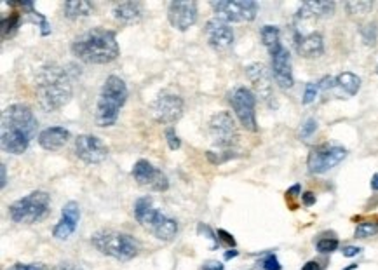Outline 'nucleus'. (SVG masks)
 <instances>
[{"mask_svg":"<svg viewBox=\"0 0 378 270\" xmlns=\"http://www.w3.org/2000/svg\"><path fill=\"white\" fill-rule=\"evenodd\" d=\"M37 126L39 122L30 107L23 103L7 107L0 121V145L4 152L21 156L34 140Z\"/></svg>","mask_w":378,"mask_h":270,"instance_id":"f257e3e1","label":"nucleus"},{"mask_svg":"<svg viewBox=\"0 0 378 270\" xmlns=\"http://www.w3.org/2000/svg\"><path fill=\"white\" fill-rule=\"evenodd\" d=\"M35 89H37L39 105L46 112H54L67 105L74 93L72 81L65 68L54 63L46 65L39 70Z\"/></svg>","mask_w":378,"mask_h":270,"instance_id":"f03ea898","label":"nucleus"},{"mask_svg":"<svg viewBox=\"0 0 378 270\" xmlns=\"http://www.w3.org/2000/svg\"><path fill=\"white\" fill-rule=\"evenodd\" d=\"M72 53L75 58L89 65H107L117 60L119 44L115 34L107 28H93L79 35L72 42Z\"/></svg>","mask_w":378,"mask_h":270,"instance_id":"7ed1b4c3","label":"nucleus"},{"mask_svg":"<svg viewBox=\"0 0 378 270\" xmlns=\"http://www.w3.org/2000/svg\"><path fill=\"white\" fill-rule=\"evenodd\" d=\"M128 100V86L117 75H110L100 91L96 102L95 122L98 128H110L117 122L119 112Z\"/></svg>","mask_w":378,"mask_h":270,"instance_id":"20e7f679","label":"nucleus"},{"mask_svg":"<svg viewBox=\"0 0 378 270\" xmlns=\"http://www.w3.org/2000/svg\"><path fill=\"white\" fill-rule=\"evenodd\" d=\"M135 218L142 227L154 234L157 239L161 241H173L178 234V223L176 220L169 218V216L162 215L156 206L154 201L149 196L140 197L135 203Z\"/></svg>","mask_w":378,"mask_h":270,"instance_id":"39448f33","label":"nucleus"},{"mask_svg":"<svg viewBox=\"0 0 378 270\" xmlns=\"http://www.w3.org/2000/svg\"><path fill=\"white\" fill-rule=\"evenodd\" d=\"M91 244L100 253L115 260H131L140 251V244L135 237L117 230H100L91 237Z\"/></svg>","mask_w":378,"mask_h":270,"instance_id":"423d86ee","label":"nucleus"},{"mask_svg":"<svg viewBox=\"0 0 378 270\" xmlns=\"http://www.w3.org/2000/svg\"><path fill=\"white\" fill-rule=\"evenodd\" d=\"M51 210V196L44 190H35L9 206V216L14 223L32 225L44 220Z\"/></svg>","mask_w":378,"mask_h":270,"instance_id":"0eeeda50","label":"nucleus"},{"mask_svg":"<svg viewBox=\"0 0 378 270\" xmlns=\"http://www.w3.org/2000/svg\"><path fill=\"white\" fill-rule=\"evenodd\" d=\"M229 102L236 112V117L239 119L241 126L248 131H257V112H255L257 96H255V93L244 86H239L229 95Z\"/></svg>","mask_w":378,"mask_h":270,"instance_id":"6e6552de","label":"nucleus"},{"mask_svg":"<svg viewBox=\"0 0 378 270\" xmlns=\"http://www.w3.org/2000/svg\"><path fill=\"white\" fill-rule=\"evenodd\" d=\"M211 7L220 20L232 23L253 21L258 13V4L253 0H218L211 2Z\"/></svg>","mask_w":378,"mask_h":270,"instance_id":"1a4fd4ad","label":"nucleus"},{"mask_svg":"<svg viewBox=\"0 0 378 270\" xmlns=\"http://www.w3.org/2000/svg\"><path fill=\"white\" fill-rule=\"evenodd\" d=\"M211 140L218 149H230L239 140L237 124L229 112H218L210 121Z\"/></svg>","mask_w":378,"mask_h":270,"instance_id":"9d476101","label":"nucleus"},{"mask_svg":"<svg viewBox=\"0 0 378 270\" xmlns=\"http://www.w3.org/2000/svg\"><path fill=\"white\" fill-rule=\"evenodd\" d=\"M345 157H347V150L342 149V147H316V149L309 154V171H311L312 175H324V173H328L330 169H333L335 166L340 164Z\"/></svg>","mask_w":378,"mask_h":270,"instance_id":"9b49d317","label":"nucleus"},{"mask_svg":"<svg viewBox=\"0 0 378 270\" xmlns=\"http://www.w3.org/2000/svg\"><path fill=\"white\" fill-rule=\"evenodd\" d=\"M75 156L86 164H100L107 159L108 147L98 136L81 135L75 140Z\"/></svg>","mask_w":378,"mask_h":270,"instance_id":"f8f14e48","label":"nucleus"},{"mask_svg":"<svg viewBox=\"0 0 378 270\" xmlns=\"http://www.w3.org/2000/svg\"><path fill=\"white\" fill-rule=\"evenodd\" d=\"M133 178L138 182V185L147 187L150 190H157V192L168 190L169 187L168 176L145 159H140L136 162L135 168H133Z\"/></svg>","mask_w":378,"mask_h":270,"instance_id":"ddd939ff","label":"nucleus"},{"mask_svg":"<svg viewBox=\"0 0 378 270\" xmlns=\"http://www.w3.org/2000/svg\"><path fill=\"white\" fill-rule=\"evenodd\" d=\"M197 4L194 0H175L169 4L168 20L176 30L185 32L197 21Z\"/></svg>","mask_w":378,"mask_h":270,"instance_id":"4468645a","label":"nucleus"},{"mask_svg":"<svg viewBox=\"0 0 378 270\" xmlns=\"http://www.w3.org/2000/svg\"><path fill=\"white\" fill-rule=\"evenodd\" d=\"M272 60V75L276 79L277 86L283 89L293 88V70H291V56L290 51L283 44L277 46L274 51H270Z\"/></svg>","mask_w":378,"mask_h":270,"instance_id":"2eb2a0df","label":"nucleus"},{"mask_svg":"<svg viewBox=\"0 0 378 270\" xmlns=\"http://www.w3.org/2000/svg\"><path fill=\"white\" fill-rule=\"evenodd\" d=\"M246 75L250 79V82L253 84L255 93H257L258 98L264 100L269 107H276L274 100V86L272 79L267 68L262 63H253L246 68Z\"/></svg>","mask_w":378,"mask_h":270,"instance_id":"dca6fc26","label":"nucleus"},{"mask_svg":"<svg viewBox=\"0 0 378 270\" xmlns=\"http://www.w3.org/2000/svg\"><path fill=\"white\" fill-rule=\"evenodd\" d=\"M183 115V100L176 95L164 93L154 103V117L161 124H173Z\"/></svg>","mask_w":378,"mask_h":270,"instance_id":"f3484780","label":"nucleus"},{"mask_svg":"<svg viewBox=\"0 0 378 270\" xmlns=\"http://www.w3.org/2000/svg\"><path fill=\"white\" fill-rule=\"evenodd\" d=\"M81 220V208L75 201H70L63 206L61 210V220L54 225L53 229V236L56 237L58 241H67L70 239L72 234L77 229V223Z\"/></svg>","mask_w":378,"mask_h":270,"instance_id":"a211bd4d","label":"nucleus"},{"mask_svg":"<svg viewBox=\"0 0 378 270\" xmlns=\"http://www.w3.org/2000/svg\"><path fill=\"white\" fill-rule=\"evenodd\" d=\"M206 39L210 46H213L218 51H225L234 44V30L229 23L220 18H213L206 23Z\"/></svg>","mask_w":378,"mask_h":270,"instance_id":"6ab92c4d","label":"nucleus"},{"mask_svg":"<svg viewBox=\"0 0 378 270\" xmlns=\"http://www.w3.org/2000/svg\"><path fill=\"white\" fill-rule=\"evenodd\" d=\"M359 89H361V79L356 74H352V72H344V74L337 75L333 79L328 93H333L340 100H347L358 95Z\"/></svg>","mask_w":378,"mask_h":270,"instance_id":"aec40b11","label":"nucleus"},{"mask_svg":"<svg viewBox=\"0 0 378 270\" xmlns=\"http://www.w3.org/2000/svg\"><path fill=\"white\" fill-rule=\"evenodd\" d=\"M70 140V131L60 126H54V128H48L44 131H41L39 135V145L44 150H60L65 143Z\"/></svg>","mask_w":378,"mask_h":270,"instance_id":"412c9836","label":"nucleus"},{"mask_svg":"<svg viewBox=\"0 0 378 270\" xmlns=\"http://www.w3.org/2000/svg\"><path fill=\"white\" fill-rule=\"evenodd\" d=\"M297 51L304 58H318L324 53L323 35L318 32H311L307 35L297 37Z\"/></svg>","mask_w":378,"mask_h":270,"instance_id":"4be33fe9","label":"nucleus"},{"mask_svg":"<svg viewBox=\"0 0 378 270\" xmlns=\"http://www.w3.org/2000/svg\"><path fill=\"white\" fill-rule=\"evenodd\" d=\"M142 6L138 2H122L114 7V18L122 25L138 23L142 20Z\"/></svg>","mask_w":378,"mask_h":270,"instance_id":"5701e85b","label":"nucleus"},{"mask_svg":"<svg viewBox=\"0 0 378 270\" xmlns=\"http://www.w3.org/2000/svg\"><path fill=\"white\" fill-rule=\"evenodd\" d=\"M335 11L333 2H305L302 4L300 11L297 13L298 20H311V18H326L331 16Z\"/></svg>","mask_w":378,"mask_h":270,"instance_id":"b1692460","label":"nucleus"},{"mask_svg":"<svg viewBox=\"0 0 378 270\" xmlns=\"http://www.w3.org/2000/svg\"><path fill=\"white\" fill-rule=\"evenodd\" d=\"M63 13L70 20L86 18L93 13V4L88 0H70V2L63 4Z\"/></svg>","mask_w":378,"mask_h":270,"instance_id":"393cba45","label":"nucleus"},{"mask_svg":"<svg viewBox=\"0 0 378 270\" xmlns=\"http://www.w3.org/2000/svg\"><path fill=\"white\" fill-rule=\"evenodd\" d=\"M262 42H264L265 48L270 51L281 46V32L277 27H272V25H267V27L262 28Z\"/></svg>","mask_w":378,"mask_h":270,"instance_id":"a878e982","label":"nucleus"},{"mask_svg":"<svg viewBox=\"0 0 378 270\" xmlns=\"http://www.w3.org/2000/svg\"><path fill=\"white\" fill-rule=\"evenodd\" d=\"M345 9L349 11V14L352 16H365L370 11L373 9V2H368V0H354V2H347L345 4Z\"/></svg>","mask_w":378,"mask_h":270,"instance_id":"bb28decb","label":"nucleus"},{"mask_svg":"<svg viewBox=\"0 0 378 270\" xmlns=\"http://www.w3.org/2000/svg\"><path fill=\"white\" fill-rule=\"evenodd\" d=\"M378 234V222H361L356 227V237L358 239H368Z\"/></svg>","mask_w":378,"mask_h":270,"instance_id":"cd10ccee","label":"nucleus"},{"mask_svg":"<svg viewBox=\"0 0 378 270\" xmlns=\"http://www.w3.org/2000/svg\"><path fill=\"white\" fill-rule=\"evenodd\" d=\"M318 251L323 255L328 253H333V251L338 250V239H335V237H323V239L318 241Z\"/></svg>","mask_w":378,"mask_h":270,"instance_id":"c85d7f7f","label":"nucleus"},{"mask_svg":"<svg viewBox=\"0 0 378 270\" xmlns=\"http://www.w3.org/2000/svg\"><path fill=\"white\" fill-rule=\"evenodd\" d=\"M18 25H20V18H18V14H13V16H9V20H7V18H4V20H2V34H4V37H7V34L13 35L14 30L18 28Z\"/></svg>","mask_w":378,"mask_h":270,"instance_id":"c756f323","label":"nucleus"},{"mask_svg":"<svg viewBox=\"0 0 378 270\" xmlns=\"http://www.w3.org/2000/svg\"><path fill=\"white\" fill-rule=\"evenodd\" d=\"M319 93H321L319 91V84H316V82H309L307 88H305V93H304V100H302V102H304V105H309V103L314 102V100L318 98Z\"/></svg>","mask_w":378,"mask_h":270,"instance_id":"7c9ffc66","label":"nucleus"},{"mask_svg":"<svg viewBox=\"0 0 378 270\" xmlns=\"http://www.w3.org/2000/svg\"><path fill=\"white\" fill-rule=\"evenodd\" d=\"M262 269L264 270H281L283 267H281L279 260H277V257L274 253H267L264 258H262L260 262Z\"/></svg>","mask_w":378,"mask_h":270,"instance_id":"2f4dec72","label":"nucleus"},{"mask_svg":"<svg viewBox=\"0 0 378 270\" xmlns=\"http://www.w3.org/2000/svg\"><path fill=\"white\" fill-rule=\"evenodd\" d=\"M316 129H318V122H316V119H307V121L304 122V126H302L300 136L302 138H309V136L314 135Z\"/></svg>","mask_w":378,"mask_h":270,"instance_id":"473e14b6","label":"nucleus"},{"mask_svg":"<svg viewBox=\"0 0 378 270\" xmlns=\"http://www.w3.org/2000/svg\"><path fill=\"white\" fill-rule=\"evenodd\" d=\"M166 138H168V145H169V149H171V150H178L180 145H182V142H180V138L176 136L175 129H173V128L166 129Z\"/></svg>","mask_w":378,"mask_h":270,"instance_id":"72a5a7b5","label":"nucleus"},{"mask_svg":"<svg viewBox=\"0 0 378 270\" xmlns=\"http://www.w3.org/2000/svg\"><path fill=\"white\" fill-rule=\"evenodd\" d=\"M7 270H48L44 264H14Z\"/></svg>","mask_w":378,"mask_h":270,"instance_id":"f704fd0d","label":"nucleus"},{"mask_svg":"<svg viewBox=\"0 0 378 270\" xmlns=\"http://www.w3.org/2000/svg\"><path fill=\"white\" fill-rule=\"evenodd\" d=\"M218 241H222V243H225L227 246H236V239H234L232 236H230L229 232H225V230L220 229L218 230Z\"/></svg>","mask_w":378,"mask_h":270,"instance_id":"c9c22d12","label":"nucleus"},{"mask_svg":"<svg viewBox=\"0 0 378 270\" xmlns=\"http://www.w3.org/2000/svg\"><path fill=\"white\" fill-rule=\"evenodd\" d=\"M342 253H344V257L352 258V257H356V255L361 253V248H358V246H345Z\"/></svg>","mask_w":378,"mask_h":270,"instance_id":"e433bc0d","label":"nucleus"},{"mask_svg":"<svg viewBox=\"0 0 378 270\" xmlns=\"http://www.w3.org/2000/svg\"><path fill=\"white\" fill-rule=\"evenodd\" d=\"M203 270H225L223 269V264H220V262H206V264L203 265Z\"/></svg>","mask_w":378,"mask_h":270,"instance_id":"4c0bfd02","label":"nucleus"},{"mask_svg":"<svg viewBox=\"0 0 378 270\" xmlns=\"http://www.w3.org/2000/svg\"><path fill=\"white\" fill-rule=\"evenodd\" d=\"M302 201H304L305 206H312V204L316 203V196L312 192H305L304 196H302Z\"/></svg>","mask_w":378,"mask_h":270,"instance_id":"58836bf2","label":"nucleus"},{"mask_svg":"<svg viewBox=\"0 0 378 270\" xmlns=\"http://www.w3.org/2000/svg\"><path fill=\"white\" fill-rule=\"evenodd\" d=\"M302 270H323V267H321V264H319V262L312 260V262H307V264L304 265V269H302Z\"/></svg>","mask_w":378,"mask_h":270,"instance_id":"ea45409f","label":"nucleus"},{"mask_svg":"<svg viewBox=\"0 0 378 270\" xmlns=\"http://www.w3.org/2000/svg\"><path fill=\"white\" fill-rule=\"evenodd\" d=\"M53 270H84V269L77 267V265H72V264H60L58 267H54Z\"/></svg>","mask_w":378,"mask_h":270,"instance_id":"a19ab883","label":"nucleus"},{"mask_svg":"<svg viewBox=\"0 0 378 270\" xmlns=\"http://www.w3.org/2000/svg\"><path fill=\"white\" fill-rule=\"evenodd\" d=\"M0 169H2V189H4V187L7 185V168H6V164L0 166Z\"/></svg>","mask_w":378,"mask_h":270,"instance_id":"79ce46f5","label":"nucleus"},{"mask_svg":"<svg viewBox=\"0 0 378 270\" xmlns=\"http://www.w3.org/2000/svg\"><path fill=\"white\" fill-rule=\"evenodd\" d=\"M298 192H300V185H295V187H291L290 190H288V196L295 197V196H297Z\"/></svg>","mask_w":378,"mask_h":270,"instance_id":"37998d69","label":"nucleus"},{"mask_svg":"<svg viewBox=\"0 0 378 270\" xmlns=\"http://www.w3.org/2000/svg\"><path fill=\"white\" fill-rule=\"evenodd\" d=\"M372 190H375V192H378V175H373V178H372Z\"/></svg>","mask_w":378,"mask_h":270,"instance_id":"c03bdc74","label":"nucleus"},{"mask_svg":"<svg viewBox=\"0 0 378 270\" xmlns=\"http://www.w3.org/2000/svg\"><path fill=\"white\" fill-rule=\"evenodd\" d=\"M237 255H239V253H237L236 250H232V251H229V253H225V258H227V260H230V258L237 257Z\"/></svg>","mask_w":378,"mask_h":270,"instance_id":"a18cd8bd","label":"nucleus"},{"mask_svg":"<svg viewBox=\"0 0 378 270\" xmlns=\"http://www.w3.org/2000/svg\"><path fill=\"white\" fill-rule=\"evenodd\" d=\"M354 269H358V264H352V265H349L347 269H344V270H354Z\"/></svg>","mask_w":378,"mask_h":270,"instance_id":"49530a36","label":"nucleus"}]
</instances>
